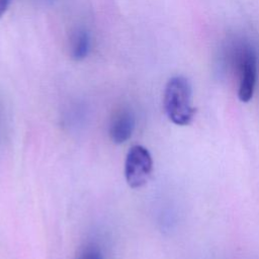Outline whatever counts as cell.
<instances>
[{"instance_id": "cell-1", "label": "cell", "mask_w": 259, "mask_h": 259, "mask_svg": "<svg viewBox=\"0 0 259 259\" xmlns=\"http://www.w3.org/2000/svg\"><path fill=\"white\" fill-rule=\"evenodd\" d=\"M191 85L183 76H175L168 80L163 97V104L168 118L177 125H187L195 114L191 104Z\"/></svg>"}, {"instance_id": "cell-2", "label": "cell", "mask_w": 259, "mask_h": 259, "mask_svg": "<svg viewBox=\"0 0 259 259\" xmlns=\"http://www.w3.org/2000/svg\"><path fill=\"white\" fill-rule=\"evenodd\" d=\"M153 172V159L147 148L136 145L126 154L124 162V177L132 188L144 186Z\"/></svg>"}, {"instance_id": "cell-3", "label": "cell", "mask_w": 259, "mask_h": 259, "mask_svg": "<svg viewBox=\"0 0 259 259\" xmlns=\"http://www.w3.org/2000/svg\"><path fill=\"white\" fill-rule=\"evenodd\" d=\"M239 88L238 97L242 102L251 100L257 81L258 60L256 53L251 48H245L239 54Z\"/></svg>"}, {"instance_id": "cell-4", "label": "cell", "mask_w": 259, "mask_h": 259, "mask_svg": "<svg viewBox=\"0 0 259 259\" xmlns=\"http://www.w3.org/2000/svg\"><path fill=\"white\" fill-rule=\"evenodd\" d=\"M135 130V116L128 109L118 110L111 118L109 124V137L114 144H122L127 141Z\"/></svg>"}, {"instance_id": "cell-5", "label": "cell", "mask_w": 259, "mask_h": 259, "mask_svg": "<svg viewBox=\"0 0 259 259\" xmlns=\"http://www.w3.org/2000/svg\"><path fill=\"white\" fill-rule=\"evenodd\" d=\"M70 56L75 61L84 60L91 50V36L86 28H76L70 36Z\"/></svg>"}, {"instance_id": "cell-6", "label": "cell", "mask_w": 259, "mask_h": 259, "mask_svg": "<svg viewBox=\"0 0 259 259\" xmlns=\"http://www.w3.org/2000/svg\"><path fill=\"white\" fill-rule=\"evenodd\" d=\"M77 259H102L100 252L95 248H88L83 251Z\"/></svg>"}, {"instance_id": "cell-7", "label": "cell", "mask_w": 259, "mask_h": 259, "mask_svg": "<svg viewBox=\"0 0 259 259\" xmlns=\"http://www.w3.org/2000/svg\"><path fill=\"white\" fill-rule=\"evenodd\" d=\"M11 0H0V18L6 13L10 6Z\"/></svg>"}]
</instances>
